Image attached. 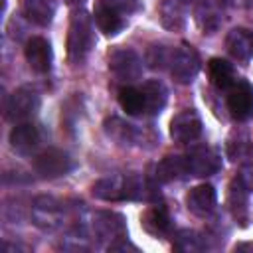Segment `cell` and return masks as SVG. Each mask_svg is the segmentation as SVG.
Wrapping results in <instances>:
<instances>
[{"instance_id":"obj_1","label":"cell","mask_w":253,"mask_h":253,"mask_svg":"<svg viewBox=\"0 0 253 253\" xmlns=\"http://www.w3.org/2000/svg\"><path fill=\"white\" fill-rule=\"evenodd\" d=\"M95 43L91 18L81 10L71 16L69 34H67V59L71 65H81L91 53Z\"/></svg>"},{"instance_id":"obj_2","label":"cell","mask_w":253,"mask_h":253,"mask_svg":"<svg viewBox=\"0 0 253 253\" xmlns=\"http://www.w3.org/2000/svg\"><path fill=\"white\" fill-rule=\"evenodd\" d=\"M109 71L117 81L132 83L142 77V59L130 47H115L109 53Z\"/></svg>"},{"instance_id":"obj_3","label":"cell","mask_w":253,"mask_h":253,"mask_svg":"<svg viewBox=\"0 0 253 253\" xmlns=\"http://www.w3.org/2000/svg\"><path fill=\"white\" fill-rule=\"evenodd\" d=\"M200 63H202L200 55L190 43H180L170 53V73L182 85H188L196 79L200 71Z\"/></svg>"},{"instance_id":"obj_4","label":"cell","mask_w":253,"mask_h":253,"mask_svg":"<svg viewBox=\"0 0 253 253\" xmlns=\"http://www.w3.org/2000/svg\"><path fill=\"white\" fill-rule=\"evenodd\" d=\"M73 168H75L73 158L59 148H45L34 158V170L47 180L67 176Z\"/></svg>"},{"instance_id":"obj_5","label":"cell","mask_w":253,"mask_h":253,"mask_svg":"<svg viewBox=\"0 0 253 253\" xmlns=\"http://www.w3.org/2000/svg\"><path fill=\"white\" fill-rule=\"evenodd\" d=\"M42 105V99H40V93L32 87H20L16 89L8 101H6V119L8 121H18V123H24L28 119H32L38 109Z\"/></svg>"},{"instance_id":"obj_6","label":"cell","mask_w":253,"mask_h":253,"mask_svg":"<svg viewBox=\"0 0 253 253\" xmlns=\"http://www.w3.org/2000/svg\"><path fill=\"white\" fill-rule=\"evenodd\" d=\"M202 119L194 109H182L170 121V136L178 144H190L202 134Z\"/></svg>"},{"instance_id":"obj_7","label":"cell","mask_w":253,"mask_h":253,"mask_svg":"<svg viewBox=\"0 0 253 253\" xmlns=\"http://www.w3.org/2000/svg\"><path fill=\"white\" fill-rule=\"evenodd\" d=\"M184 158H186L188 176L206 178V176L215 174L221 168V156L211 146H206V144L192 148Z\"/></svg>"},{"instance_id":"obj_8","label":"cell","mask_w":253,"mask_h":253,"mask_svg":"<svg viewBox=\"0 0 253 253\" xmlns=\"http://www.w3.org/2000/svg\"><path fill=\"white\" fill-rule=\"evenodd\" d=\"M227 111L235 121H245L253 115V85L237 79L227 93Z\"/></svg>"},{"instance_id":"obj_9","label":"cell","mask_w":253,"mask_h":253,"mask_svg":"<svg viewBox=\"0 0 253 253\" xmlns=\"http://www.w3.org/2000/svg\"><path fill=\"white\" fill-rule=\"evenodd\" d=\"M32 219L40 229L51 231L61 223V204L49 196H40L32 204Z\"/></svg>"},{"instance_id":"obj_10","label":"cell","mask_w":253,"mask_h":253,"mask_svg":"<svg viewBox=\"0 0 253 253\" xmlns=\"http://www.w3.org/2000/svg\"><path fill=\"white\" fill-rule=\"evenodd\" d=\"M93 231L99 239L119 241L126 237V221L117 211H97L93 215Z\"/></svg>"},{"instance_id":"obj_11","label":"cell","mask_w":253,"mask_h":253,"mask_svg":"<svg viewBox=\"0 0 253 253\" xmlns=\"http://www.w3.org/2000/svg\"><path fill=\"white\" fill-rule=\"evenodd\" d=\"M24 55H26L28 65L36 73H47L51 69L53 51H51V43L45 38H40V36L30 38L24 47Z\"/></svg>"},{"instance_id":"obj_12","label":"cell","mask_w":253,"mask_h":253,"mask_svg":"<svg viewBox=\"0 0 253 253\" xmlns=\"http://www.w3.org/2000/svg\"><path fill=\"white\" fill-rule=\"evenodd\" d=\"M225 47L229 55L239 63H249L253 59V30L233 28L225 36Z\"/></svg>"},{"instance_id":"obj_13","label":"cell","mask_w":253,"mask_h":253,"mask_svg":"<svg viewBox=\"0 0 253 253\" xmlns=\"http://www.w3.org/2000/svg\"><path fill=\"white\" fill-rule=\"evenodd\" d=\"M217 204V194L211 184H198L186 194V206L196 215L210 213Z\"/></svg>"},{"instance_id":"obj_14","label":"cell","mask_w":253,"mask_h":253,"mask_svg":"<svg viewBox=\"0 0 253 253\" xmlns=\"http://www.w3.org/2000/svg\"><path fill=\"white\" fill-rule=\"evenodd\" d=\"M40 128L34 123H18L12 130H10V146L16 152H30L40 144Z\"/></svg>"},{"instance_id":"obj_15","label":"cell","mask_w":253,"mask_h":253,"mask_svg":"<svg viewBox=\"0 0 253 253\" xmlns=\"http://www.w3.org/2000/svg\"><path fill=\"white\" fill-rule=\"evenodd\" d=\"M140 225L146 233L154 237H162L170 231V213L164 206H150L140 215Z\"/></svg>"},{"instance_id":"obj_16","label":"cell","mask_w":253,"mask_h":253,"mask_svg":"<svg viewBox=\"0 0 253 253\" xmlns=\"http://www.w3.org/2000/svg\"><path fill=\"white\" fill-rule=\"evenodd\" d=\"M196 22L204 34H213L223 22V10L217 0H202L196 8Z\"/></svg>"},{"instance_id":"obj_17","label":"cell","mask_w":253,"mask_h":253,"mask_svg":"<svg viewBox=\"0 0 253 253\" xmlns=\"http://www.w3.org/2000/svg\"><path fill=\"white\" fill-rule=\"evenodd\" d=\"M142 99H144V113L148 115H158L164 107H166V101H168V89L162 81L158 79H150V81H144L142 87Z\"/></svg>"},{"instance_id":"obj_18","label":"cell","mask_w":253,"mask_h":253,"mask_svg":"<svg viewBox=\"0 0 253 253\" xmlns=\"http://www.w3.org/2000/svg\"><path fill=\"white\" fill-rule=\"evenodd\" d=\"M152 176H154V180L160 182V184L174 182V180H180V178L188 176L186 158H184V156H164L160 162L154 164Z\"/></svg>"},{"instance_id":"obj_19","label":"cell","mask_w":253,"mask_h":253,"mask_svg":"<svg viewBox=\"0 0 253 253\" xmlns=\"http://www.w3.org/2000/svg\"><path fill=\"white\" fill-rule=\"evenodd\" d=\"M91 192L95 198L105 200V202H123L125 200V176H105L99 178L93 186Z\"/></svg>"},{"instance_id":"obj_20","label":"cell","mask_w":253,"mask_h":253,"mask_svg":"<svg viewBox=\"0 0 253 253\" xmlns=\"http://www.w3.org/2000/svg\"><path fill=\"white\" fill-rule=\"evenodd\" d=\"M95 24H97L99 32H103L105 36H117L125 28L123 14H119L115 8H111L109 4H105L101 0L95 8Z\"/></svg>"},{"instance_id":"obj_21","label":"cell","mask_w":253,"mask_h":253,"mask_svg":"<svg viewBox=\"0 0 253 253\" xmlns=\"http://www.w3.org/2000/svg\"><path fill=\"white\" fill-rule=\"evenodd\" d=\"M208 75L213 87L217 89H229L237 79H235V67L221 57H211L208 61Z\"/></svg>"},{"instance_id":"obj_22","label":"cell","mask_w":253,"mask_h":253,"mask_svg":"<svg viewBox=\"0 0 253 253\" xmlns=\"http://www.w3.org/2000/svg\"><path fill=\"white\" fill-rule=\"evenodd\" d=\"M186 2L184 0H162L160 2V22L168 30H182L186 26Z\"/></svg>"},{"instance_id":"obj_23","label":"cell","mask_w":253,"mask_h":253,"mask_svg":"<svg viewBox=\"0 0 253 253\" xmlns=\"http://www.w3.org/2000/svg\"><path fill=\"white\" fill-rule=\"evenodd\" d=\"M22 12L34 24L47 26L55 16V2L53 0H22Z\"/></svg>"},{"instance_id":"obj_24","label":"cell","mask_w":253,"mask_h":253,"mask_svg":"<svg viewBox=\"0 0 253 253\" xmlns=\"http://www.w3.org/2000/svg\"><path fill=\"white\" fill-rule=\"evenodd\" d=\"M105 132L117 144H132L138 140V130L132 125H128L117 117H111L105 121Z\"/></svg>"},{"instance_id":"obj_25","label":"cell","mask_w":253,"mask_h":253,"mask_svg":"<svg viewBox=\"0 0 253 253\" xmlns=\"http://www.w3.org/2000/svg\"><path fill=\"white\" fill-rule=\"evenodd\" d=\"M247 194H249V190H247V188L239 182V178L235 176L233 182L229 184L227 202H229V208H231L233 215H235L241 223H245V219H247Z\"/></svg>"},{"instance_id":"obj_26","label":"cell","mask_w":253,"mask_h":253,"mask_svg":"<svg viewBox=\"0 0 253 253\" xmlns=\"http://www.w3.org/2000/svg\"><path fill=\"white\" fill-rule=\"evenodd\" d=\"M119 105L126 115H140L144 113V99L142 91L130 85H125L119 89Z\"/></svg>"},{"instance_id":"obj_27","label":"cell","mask_w":253,"mask_h":253,"mask_svg":"<svg viewBox=\"0 0 253 253\" xmlns=\"http://www.w3.org/2000/svg\"><path fill=\"white\" fill-rule=\"evenodd\" d=\"M174 249L182 251V253H194V251H202L206 249V241L200 233L192 231V229H180L174 235Z\"/></svg>"},{"instance_id":"obj_28","label":"cell","mask_w":253,"mask_h":253,"mask_svg":"<svg viewBox=\"0 0 253 253\" xmlns=\"http://www.w3.org/2000/svg\"><path fill=\"white\" fill-rule=\"evenodd\" d=\"M170 53L172 51H166L164 45H150L148 47V53H146V63L152 69H160L166 63H170Z\"/></svg>"},{"instance_id":"obj_29","label":"cell","mask_w":253,"mask_h":253,"mask_svg":"<svg viewBox=\"0 0 253 253\" xmlns=\"http://www.w3.org/2000/svg\"><path fill=\"white\" fill-rule=\"evenodd\" d=\"M101 2H105V4H109L111 8H115L119 14H134V12H138L140 8H142V4H140V0H101Z\"/></svg>"},{"instance_id":"obj_30","label":"cell","mask_w":253,"mask_h":253,"mask_svg":"<svg viewBox=\"0 0 253 253\" xmlns=\"http://www.w3.org/2000/svg\"><path fill=\"white\" fill-rule=\"evenodd\" d=\"M237 178H239V182L249 192H253V164H243L241 170H239V174H237Z\"/></svg>"},{"instance_id":"obj_31","label":"cell","mask_w":253,"mask_h":253,"mask_svg":"<svg viewBox=\"0 0 253 253\" xmlns=\"http://www.w3.org/2000/svg\"><path fill=\"white\" fill-rule=\"evenodd\" d=\"M241 249H253V243H237L235 251H241Z\"/></svg>"},{"instance_id":"obj_32","label":"cell","mask_w":253,"mask_h":253,"mask_svg":"<svg viewBox=\"0 0 253 253\" xmlns=\"http://www.w3.org/2000/svg\"><path fill=\"white\" fill-rule=\"evenodd\" d=\"M229 4H233V6H245L247 4V0H227Z\"/></svg>"},{"instance_id":"obj_33","label":"cell","mask_w":253,"mask_h":253,"mask_svg":"<svg viewBox=\"0 0 253 253\" xmlns=\"http://www.w3.org/2000/svg\"><path fill=\"white\" fill-rule=\"evenodd\" d=\"M184 2H186V4H190V2H192V0H184Z\"/></svg>"}]
</instances>
